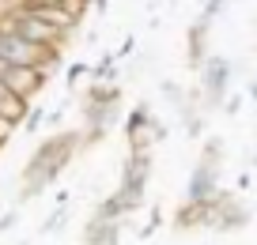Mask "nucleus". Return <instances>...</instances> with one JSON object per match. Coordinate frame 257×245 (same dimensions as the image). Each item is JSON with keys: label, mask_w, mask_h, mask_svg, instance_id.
<instances>
[{"label": "nucleus", "mask_w": 257, "mask_h": 245, "mask_svg": "<svg viewBox=\"0 0 257 245\" xmlns=\"http://www.w3.org/2000/svg\"><path fill=\"white\" fill-rule=\"evenodd\" d=\"M76 155H80V128H57V132H49L31 151L23 174H19V204L38 200L49 185H57L61 174L72 166Z\"/></svg>", "instance_id": "f257e3e1"}, {"label": "nucleus", "mask_w": 257, "mask_h": 245, "mask_svg": "<svg viewBox=\"0 0 257 245\" xmlns=\"http://www.w3.org/2000/svg\"><path fill=\"white\" fill-rule=\"evenodd\" d=\"M152 151H128L125 166H121V181L117 189H113V196L121 200V207H125L128 215H137L140 207H144L148 200V181H152Z\"/></svg>", "instance_id": "f03ea898"}, {"label": "nucleus", "mask_w": 257, "mask_h": 245, "mask_svg": "<svg viewBox=\"0 0 257 245\" xmlns=\"http://www.w3.org/2000/svg\"><path fill=\"white\" fill-rule=\"evenodd\" d=\"M231 79H234V64L231 57L223 53H208V61L197 72V95H201V106L208 113H216L223 106V98L231 95Z\"/></svg>", "instance_id": "7ed1b4c3"}, {"label": "nucleus", "mask_w": 257, "mask_h": 245, "mask_svg": "<svg viewBox=\"0 0 257 245\" xmlns=\"http://www.w3.org/2000/svg\"><path fill=\"white\" fill-rule=\"evenodd\" d=\"M204 204H208V222H204V230L238 234V230L249 226V207L238 200V192H234V189H223V185H219V192H216V196H208Z\"/></svg>", "instance_id": "20e7f679"}, {"label": "nucleus", "mask_w": 257, "mask_h": 245, "mask_svg": "<svg viewBox=\"0 0 257 245\" xmlns=\"http://www.w3.org/2000/svg\"><path fill=\"white\" fill-rule=\"evenodd\" d=\"M121 132L128 140V151H155L167 140V125L159 117H152V106L148 102H137L128 110V117L121 121Z\"/></svg>", "instance_id": "39448f33"}, {"label": "nucleus", "mask_w": 257, "mask_h": 245, "mask_svg": "<svg viewBox=\"0 0 257 245\" xmlns=\"http://www.w3.org/2000/svg\"><path fill=\"white\" fill-rule=\"evenodd\" d=\"M0 83L8 91H16V95H23V98H34L49 83V72L34 68V64H4L0 61Z\"/></svg>", "instance_id": "423d86ee"}, {"label": "nucleus", "mask_w": 257, "mask_h": 245, "mask_svg": "<svg viewBox=\"0 0 257 245\" xmlns=\"http://www.w3.org/2000/svg\"><path fill=\"white\" fill-rule=\"evenodd\" d=\"M208 53H212V19L197 16L189 23V34H185V68L201 72V64L208 61Z\"/></svg>", "instance_id": "0eeeda50"}, {"label": "nucleus", "mask_w": 257, "mask_h": 245, "mask_svg": "<svg viewBox=\"0 0 257 245\" xmlns=\"http://www.w3.org/2000/svg\"><path fill=\"white\" fill-rule=\"evenodd\" d=\"M174 113H178V125H182V132L189 136V140H204V136H208V110L201 106V95H197V91H193Z\"/></svg>", "instance_id": "6e6552de"}, {"label": "nucleus", "mask_w": 257, "mask_h": 245, "mask_svg": "<svg viewBox=\"0 0 257 245\" xmlns=\"http://www.w3.org/2000/svg\"><path fill=\"white\" fill-rule=\"evenodd\" d=\"M121 234H125V219H95V215H87L80 241L83 245H121Z\"/></svg>", "instance_id": "1a4fd4ad"}, {"label": "nucleus", "mask_w": 257, "mask_h": 245, "mask_svg": "<svg viewBox=\"0 0 257 245\" xmlns=\"http://www.w3.org/2000/svg\"><path fill=\"white\" fill-rule=\"evenodd\" d=\"M219 170L223 166H208V162H197L189 174V185H185V200H208L219 192Z\"/></svg>", "instance_id": "9d476101"}, {"label": "nucleus", "mask_w": 257, "mask_h": 245, "mask_svg": "<svg viewBox=\"0 0 257 245\" xmlns=\"http://www.w3.org/2000/svg\"><path fill=\"white\" fill-rule=\"evenodd\" d=\"M208 222V204L197 200H182V207L174 211V230H204Z\"/></svg>", "instance_id": "9b49d317"}, {"label": "nucleus", "mask_w": 257, "mask_h": 245, "mask_svg": "<svg viewBox=\"0 0 257 245\" xmlns=\"http://www.w3.org/2000/svg\"><path fill=\"white\" fill-rule=\"evenodd\" d=\"M117 79V53H102L98 64H91V83H113Z\"/></svg>", "instance_id": "f8f14e48"}, {"label": "nucleus", "mask_w": 257, "mask_h": 245, "mask_svg": "<svg viewBox=\"0 0 257 245\" xmlns=\"http://www.w3.org/2000/svg\"><path fill=\"white\" fill-rule=\"evenodd\" d=\"M197 162L223 166V140H219V136H204V140H201V155H197Z\"/></svg>", "instance_id": "ddd939ff"}, {"label": "nucleus", "mask_w": 257, "mask_h": 245, "mask_svg": "<svg viewBox=\"0 0 257 245\" xmlns=\"http://www.w3.org/2000/svg\"><path fill=\"white\" fill-rule=\"evenodd\" d=\"M64 219H68V200H61V204L53 207V215H49V219L42 222V230H38V234H57V230L64 226Z\"/></svg>", "instance_id": "4468645a"}, {"label": "nucleus", "mask_w": 257, "mask_h": 245, "mask_svg": "<svg viewBox=\"0 0 257 245\" xmlns=\"http://www.w3.org/2000/svg\"><path fill=\"white\" fill-rule=\"evenodd\" d=\"M83 76H91V64L72 61V64H68V72H64V83H68V87H80V79H83Z\"/></svg>", "instance_id": "2eb2a0df"}, {"label": "nucleus", "mask_w": 257, "mask_h": 245, "mask_svg": "<svg viewBox=\"0 0 257 245\" xmlns=\"http://www.w3.org/2000/svg\"><path fill=\"white\" fill-rule=\"evenodd\" d=\"M159 91H163V98H167V102L174 106V110H178V106L185 102V98H189V95H185V91H182V87H178V83H174V79H167V83H163Z\"/></svg>", "instance_id": "dca6fc26"}, {"label": "nucleus", "mask_w": 257, "mask_h": 245, "mask_svg": "<svg viewBox=\"0 0 257 245\" xmlns=\"http://www.w3.org/2000/svg\"><path fill=\"white\" fill-rule=\"evenodd\" d=\"M223 12H227V0H201V16L212 19V23H216Z\"/></svg>", "instance_id": "f3484780"}, {"label": "nucleus", "mask_w": 257, "mask_h": 245, "mask_svg": "<svg viewBox=\"0 0 257 245\" xmlns=\"http://www.w3.org/2000/svg\"><path fill=\"white\" fill-rule=\"evenodd\" d=\"M42 125H46V110H42V106L34 110V106H31V113L23 117V128H27V132H38Z\"/></svg>", "instance_id": "a211bd4d"}, {"label": "nucleus", "mask_w": 257, "mask_h": 245, "mask_svg": "<svg viewBox=\"0 0 257 245\" xmlns=\"http://www.w3.org/2000/svg\"><path fill=\"white\" fill-rule=\"evenodd\" d=\"M238 110H242V95H227L223 106H219V113H227V117H234Z\"/></svg>", "instance_id": "6ab92c4d"}, {"label": "nucleus", "mask_w": 257, "mask_h": 245, "mask_svg": "<svg viewBox=\"0 0 257 245\" xmlns=\"http://www.w3.org/2000/svg\"><path fill=\"white\" fill-rule=\"evenodd\" d=\"M133 49H137V38L128 34V38L121 42V49H117V61H125V57H133Z\"/></svg>", "instance_id": "aec40b11"}, {"label": "nucleus", "mask_w": 257, "mask_h": 245, "mask_svg": "<svg viewBox=\"0 0 257 245\" xmlns=\"http://www.w3.org/2000/svg\"><path fill=\"white\" fill-rule=\"evenodd\" d=\"M12 132H16V125H8V121L0 117V147H4V143L12 140Z\"/></svg>", "instance_id": "412c9836"}, {"label": "nucleus", "mask_w": 257, "mask_h": 245, "mask_svg": "<svg viewBox=\"0 0 257 245\" xmlns=\"http://www.w3.org/2000/svg\"><path fill=\"white\" fill-rule=\"evenodd\" d=\"M16 219H19V211H8L4 219H0V230H8V226H16Z\"/></svg>", "instance_id": "4be33fe9"}, {"label": "nucleus", "mask_w": 257, "mask_h": 245, "mask_svg": "<svg viewBox=\"0 0 257 245\" xmlns=\"http://www.w3.org/2000/svg\"><path fill=\"white\" fill-rule=\"evenodd\" d=\"M106 8H110V0H91V12H98V16H106Z\"/></svg>", "instance_id": "5701e85b"}, {"label": "nucleus", "mask_w": 257, "mask_h": 245, "mask_svg": "<svg viewBox=\"0 0 257 245\" xmlns=\"http://www.w3.org/2000/svg\"><path fill=\"white\" fill-rule=\"evenodd\" d=\"M249 98H253V102H257V79H253V83H249Z\"/></svg>", "instance_id": "b1692460"}, {"label": "nucleus", "mask_w": 257, "mask_h": 245, "mask_svg": "<svg viewBox=\"0 0 257 245\" xmlns=\"http://www.w3.org/2000/svg\"><path fill=\"white\" fill-rule=\"evenodd\" d=\"M253 166H257V151H253Z\"/></svg>", "instance_id": "393cba45"}, {"label": "nucleus", "mask_w": 257, "mask_h": 245, "mask_svg": "<svg viewBox=\"0 0 257 245\" xmlns=\"http://www.w3.org/2000/svg\"><path fill=\"white\" fill-rule=\"evenodd\" d=\"M197 4H201V0H197Z\"/></svg>", "instance_id": "a878e982"}]
</instances>
